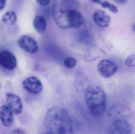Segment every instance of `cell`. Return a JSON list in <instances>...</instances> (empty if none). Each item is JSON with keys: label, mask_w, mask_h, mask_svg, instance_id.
Here are the masks:
<instances>
[{"label": "cell", "mask_w": 135, "mask_h": 134, "mask_svg": "<svg viewBox=\"0 0 135 134\" xmlns=\"http://www.w3.org/2000/svg\"><path fill=\"white\" fill-rule=\"evenodd\" d=\"M45 126L48 132L55 134H73V124L67 111L55 106L47 112Z\"/></svg>", "instance_id": "1"}, {"label": "cell", "mask_w": 135, "mask_h": 134, "mask_svg": "<svg viewBox=\"0 0 135 134\" xmlns=\"http://www.w3.org/2000/svg\"><path fill=\"white\" fill-rule=\"evenodd\" d=\"M85 100L90 112L93 116L102 115L106 109V97L100 87L90 86L85 91Z\"/></svg>", "instance_id": "2"}, {"label": "cell", "mask_w": 135, "mask_h": 134, "mask_svg": "<svg viewBox=\"0 0 135 134\" xmlns=\"http://www.w3.org/2000/svg\"><path fill=\"white\" fill-rule=\"evenodd\" d=\"M62 1H54L53 2L52 12L53 17L57 25L60 28H69L67 21L66 9L62 7Z\"/></svg>", "instance_id": "3"}, {"label": "cell", "mask_w": 135, "mask_h": 134, "mask_svg": "<svg viewBox=\"0 0 135 134\" xmlns=\"http://www.w3.org/2000/svg\"><path fill=\"white\" fill-rule=\"evenodd\" d=\"M131 115V110L126 105L117 104L113 105L108 111V116L112 122L118 120H127Z\"/></svg>", "instance_id": "4"}, {"label": "cell", "mask_w": 135, "mask_h": 134, "mask_svg": "<svg viewBox=\"0 0 135 134\" xmlns=\"http://www.w3.org/2000/svg\"><path fill=\"white\" fill-rule=\"evenodd\" d=\"M118 67L113 61L108 60H104L98 63L97 70L100 75L103 78L112 77L117 71Z\"/></svg>", "instance_id": "5"}, {"label": "cell", "mask_w": 135, "mask_h": 134, "mask_svg": "<svg viewBox=\"0 0 135 134\" xmlns=\"http://www.w3.org/2000/svg\"><path fill=\"white\" fill-rule=\"evenodd\" d=\"M22 86L25 90L31 94H38L42 90V82L35 76H31L25 78L22 82Z\"/></svg>", "instance_id": "6"}, {"label": "cell", "mask_w": 135, "mask_h": 134, "mask_svg": "<svg viewBox=\"0 0 135 134\" xmlns=\"http://www.w3.org/2000/svg\"><path fill=\"white\" fill-rule=\"evenodd\" d=\"M0 66L6 70H14L17 66V60L13 53L8 50L0 51Z\"/></svg>", "instance_id": "7"}, {"label": "cell", "mask_w": 135, "mask_h": 134, "mask_svg": "<svg viewBox=\"0 0 135 134\" xmlns=\"http://www.w3.org/2000/svg\"><path fill=\"white\" fill-rule=\"evenodd\" d=\"M19 46L22 49L31 53H35L38 52V46L35 39L28 35H22L18 40Z\"/></svg>", "instance_id": "8"}, {"label": "cell", "mask_w": 135, "mask_h": 134, "mask_svg": "<svg viewBox=\"0 0 135 134\" xmlns=\"http://www.w3.org/2000/svg\"><path fill=\"white\" fill-rule=\"evenodd\" d=\"M66 15L69 28H79L84 23L82 15L76 9H66Z\"/></svg>", "instance_id": "9"}, {"label": "cell", "mask_w": 135, "mask_h": 134, "mask_svg": "<svg viewBox=\"0 0 135 134\" xmlns=\"http://www.w3.org/2000/svg\"><path fill=\"white\" fill-rule=\"evenodd\" d=\"M132 128L127 120L112 122L109 128V134H132Z\"/></svg>", "instance_id": "10"}, {"label": "cell", "mask_w": 135, "mask_h": 134, "mask_svg": "<svg viewBox=\"0 0 135 134\" xmlns=\"http://www.w3.org/2000/svg\"><path fill=\"white\" fill-rule=\"evenodd\" d=\"M6 97L8 106L13 113L16 115L21 114L23 109V104L20 97L11 93H6Z\"/></svg>", "instance_id": "11"}, {"label": "cell", "mask_w": 135, "mask_h": 134, "mask_svg": "<svg viewBox=\"0 0 135 134\" xmlns=\"http://www.w3.org/2000/svg\"><path fill=\"white\" fill-rule=\"evenodd\" d=\"M0 121L3 126L6 127H11L14 122L13 112L7 105L0 107Z\"/></svg>", "instance_id": "12"}, {"label": "cell", "mask_w": 135, "mask_h": 134, "mask_svg": "<svg viewBox=\"0 0 135 134\" xmlns=\"http://www.w3.org/2000/svg\"><path fill=\"white\" fill-rule=\"evenodd\" d=\"M93 19L95 23L101 27H106L109 25L111 17L103 10H98L94 13Z\"/></svg>", "instance_id": "13"}, {"label": "cell", "mask_w": 135, "mask_h": 134, "mask_svg": "<svg viewBox=\"0 0 135 134\" xmlns=\"http://www.w3.org/2000/svg\"><path fill=\"white\" fill-rule=\"evenodd\" d=\"M33 26L36 30L40 34H42L46 31L47 23L44 17L38 15L33 20Z\"/></svg>", "instance_id": "14"}, {"label": "cell", "mask_w": 135, "mask_h": 134, "mask_svg": "<svg viewBox=\"0 0 135 134\" xmlns=\"http://www.w3.org/2000/svg\"><path fill=\"white\" fill-rule=\"evenodd\" d=\"M17 16L14 11H9L6 12L2 19V22L7 25H12L16 22Z\"/></svg>", "instance_id": "15"}, {"label": "cell", "mask_w": 135, "mask_h": 134, "mask_svg": "<svg viewBox=\"0 0 135 134\" xmlns=\"http://www.w3.org/2000/svg\"><path fill=\"white\" fill-rule=\"evenodd\" d=\"M101 5L104 8H108L112 12L116 13L118 12V9L117 7L113 4H111L108 1H101Z\"/></svg>", "instance_id": "16"}, {"label": "cell", "mask_w": 135, "mask_h": 134, "mask_svg": "<svg viewBox=\"0 0 135 134\" xmlns=\"http://www.w3.org/2000/svg\"><path fill=\"white\" fill-rule=\"evenodd\" d=\"M76 60L73 57H67L64 61V66L68 68H73L76 65Z\"/></svg>", "instance_id": "17"}, {"label": "cell", "mask_w": 135, "mask_h": 134, "mask_svg": "<svg viewBox=\"0 0 135 134\" xmlns=\"http://www.w3.org/2000/svg\"><path fill=\"white\" fill-rule=\"evenodd\" d=\"M125 63L129 67H135V54L129 56L126 59Z\"/></svg>", "instance_id": "18"}, {"label": "cell", "mask_w": 135, "mask_h": 134, "mask_svg": "<svg viewBox=\"0 0 135 134\" xmlns=\"http://www.w3.org/2000/svg\"><path fill=\"white\" fill-rule=\"evenodd\" d=\"M51 1H43V0H38L37 1V2L39 4L42 6H46L48 5L50 3Z\"/></svg>", "instance_id": "19"}, {"label": "cell", "mask_w": 135, "mask_h": 134, "mask_svg": "<svg viewBox=\"0 0 135 134\" xmlns=\"http://www.w3.org/2000/svg\"><path fill=\"white\" fill-rule=\"evenodd\" d=\"M12 134H25L24 131L22 129L17 128L13 130Z\"/></svg>", "instance_id": "20"}, {"label": "cell", "mask_w": 135, "mask_h": 134, "mask_svg": "<svg viewBox=\"0 0 135 134\" xmlns=\"http://www.w3.org/2000/svg\"><path fill=\"white\" fill-rule=\"evenodd\" d=\"M6 5V1L5 0L0 1V12L4 9Z\"/></svg>", "instance_id": "21"}, {"label": "cell", "mask_w": 135, "mask_h": 134, "mask_svg": "<svg viewBox=\"0 0 135 134\" xmlns=\"http://www.w3.org/2000/svg\"><path fill=\"white\" fill-rule=\"evenodd\" d=\"M115 2L119 4H123L126 3L127 2V1L126 0H117L115 1Z\"/></svg>", "instance_id": "22"}, {"label": "cell", "mask_w": 135, "mask_h": 134, "mask_svg": "<svg viewBox=\"0 0 135 134\" xmlns=\"http://www.w3.org/2000/svg\"><path fill=\"white\" fill-rule=\"evenodd\" d=\"M91 1L93 2H94V3H97V4H100L102 1H100V0H93V1Z\"/></svg>", "instance_id": "23"}, {"label": "cell", "mask_w": 135, "mask_h": 134, "mask_svg": "<svg viewBox=\"0 0 135 134\" xmlns=\"http://www.w3.org/2000/svg\"><path fill=\"white\" fill-rule=\"evenodd\" d=\"M44 134H55L53 133H51V132H47L46 133H45Z\"/></svg>", "instance_id": "24"}, {"label": "cell", "mask_w": 135, "mask_h": 134, "mask_svg": "<svg viewBox=\"0 0 135 134\" xmlns=\"http://www.w3.org/2000/svg\"><path fill=\"white\" fill-rule=\"evenodd\" d=\"M133 30H134V31L135 32V24H134V25H133Z\"/></svg>", "instance_id": "25"}]
</instances>
